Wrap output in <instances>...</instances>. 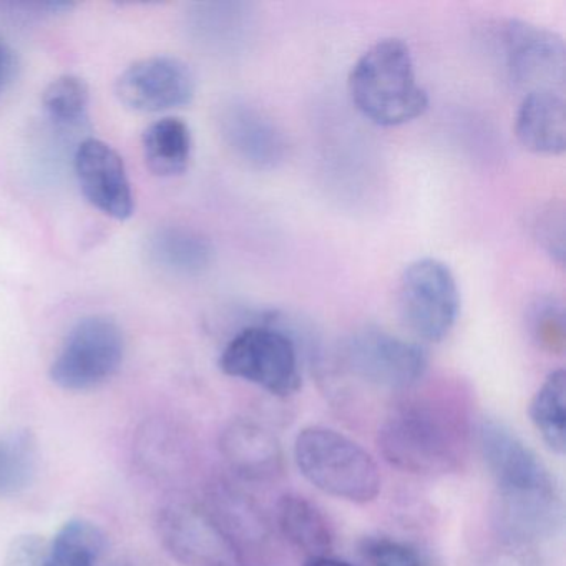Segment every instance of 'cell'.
<instances>
[{"instance_id": "603a6c76", "label": "cell", "mask_w": 566, "mask_h": 566, "mask_svg": "<svg viewBox=\"0 0 566 566\" xmlns=\"http://www.w3.org/2000/svg\"><path fill=\"white\" fill-rule=\"evenodd\" d=\"M360 553L373 566H432V559L412 543L392 536H366Z\"/></svg>"}, {"instance_id": "52a82bcc", "label": "cell", "mask_w": 566, "mask_h": 566, "mask_svg": "<svg viewBox=\"0 0 566 566\" xmlns=\"http://www.w3.org/2000/svg\"><path fill=\"white\" fill-rule=\"evenodd\" d=\"M161 545L185 566H243L240 546L213 513L193 503H170L158 512Z\"/></svg>"}, {"instance_id": "6da1fadb", "label": "cell", "mask_w": 566, "mask_h": 566, "mask_svg": "<svg viewBox=\"0 0 566 566\" xmlns=\"http://www.w3.org/2000/svg\"><path fill=\"white\" fill-rule=\"evenodd\" d=\"M467 432L463 412L439 399L413 397L387 413L377 442L397 469L436 475L459 469Z\"/></svg>"}, {"instance_id": "d6986e66", "label": "cell", "mask_w": 566, "mask_h": 566, "mask_svg": "<svg viewBox=\"0 0 566 566\" xmlns=\"http://www.w3.org/2000/svg\"><path fill=\"white\" fill-rule=\"evenodd\" d=\"M105 549V533L92 520H67L48 543L42 566H97Z\"/></svg>"}, {"instance_id": "2e32d148", "label": "cell", "mask_w": 566, "mask_h": 566, "mask_svg": "<svg viewBox=\"0 0 566 566\" xmlns=\"http://www.w3.org/2000/svg\"><path fill=\"white\" fill-rule=\"evenodd\" d=\"M277 526L284 538L310 558L329 556L334 535L324 513L304 496L287 493L276 506Z\"/></svg>"}, {"instance_id": "f546056e", "label": "cell", "mask_w": 566, "mask_h": 566, "mask_svg": "<svg viewBox=\"0 0 566 566\" xmlns=\"http://www.w3.org/2000/svg\"><path fill=\"white\" fill-rule=\"evenodd\" d=\"M114 566H130V565H127V563H118V565H114Z\"/></svg>"}, {"instance_id": "5b68a950", "label": "cell", "mask_w": 566, "mask_h": 566, "mask_svg": "<svg viewBox=\"0 0 566 566\" xmlns=\"http://www.w3.org/2000/svg\"><path fill=\"white\" fill-rule=\"evenodd\" d=\"M125 337L115 321L85 317L72 327L49 376L59 389L85 392L107 382L124 363Z\"/></svg>"}, {"instance_id": "83f0119b", "label": "cell", "mask_w": 566, "mask_h": 566, "mask_svg": "<svg viewBox=\"0 0 566 566\" xmlns=\"http://www.w3.org/2000/svg\"><path fill=\"white\" fill-rule=\"evenodd\" d=\"M12 72H14V54L9 45L0 39V92L11 81Z\"/></svg>"}, {"instance_id": "8fae6325", "label": "cell", "mask_w": 566, "mask_h": 566, "mask_svg": "<svg viewBox=\"0 0 566 566\" xmlns=\"http://www.w3.org/2000/svg\"><path fill=\"white\" fill-rule=\"evenodd\" d=\"M197 91L193 72L180 59H144L122 72L115 95L138 114H160L190 104Z\"/></svg>"}, {"instance_id": "9a60e30c", "label": "cell", "mask_w": 566, "mask_h": 566, "mask_svg": "<svg viewBox=\"0 0 566 566\" xmlns=\"http://www.w3.org/2000/svg\"><path fill=\"white\" fill-rule=\"evenodd\" d=\"M515 135L523 148L556 157L566 148V102L563 92L539 91L523 95L516 112Z\"/></svg>"}, {"instance_id": "30bf717a", "label": "cell", "mask_w": 566, "mask_h": 566, "mask_svg": "<svg viewBox=\"0 0 566 566\" xmlns=\"http://www.w3.org/2000/svg\"><path fill=\"white\" fill-rule=\"evenodd\" d=\"M479 447L496 495L515 496L558 490L545 463L509 426L485 419L479 427Z\"/></svg>"}, {"instance_id": "8992f818", "label": "cell", "mask_w": 566, "mask_h": 566, "mask_svg": "<svg viewBox=\"0 0 566 566\" xmlns=\"http://www.w3.org/2000/svg\"><path fill=\"white\" fill-rule=\"evenodd\" d=\"M399 311L406 326L420 339H446L460 313L459 286L450 268L433 258L410 263L400 276Z\"/></svg>"}, {"instance_id": "7402d4cb", "label": "cell", "mask_w": 566, "mask_h": 566, "mask_svg": "<svg viewBox=\"0 0 566 566\" xmlns=\"http://www.w3.org/2000/svg\"><path fill=\"white\" fill-rule=\"evenodd\" d=\"M91 91L87 82L77 75H62L55 78L42 95L48 114L59 124L75 125L87 115Z\"/></svg>"}, {"instance_id": "ac0fdd59", "label": "cell", "mask_w": 566, "mask_h": 566, "mask_svg": "<svg viewBox=\"0 0 566 566\" xmlns=\"http://www.w3.org/2000/svg\"><path fill=\"white\" fill-rule=\"evenodd\" d=\"M145 161L158 177H178L190 167L193 137L180 118L167 117L145 128L142 137Z\"/></svg>"}, {"instance_id": "5bb4252c", "label": "cell", "mask_w": 566, "mask_h": 566, "mask_svg": "<svg viewBox=\"0 0 566 566\" xmlns=\"http://www.w3.org/2000/svg\"><path fill=\"white\" fill-rule=\"evenodd\" d=\"M220 449L231 470L243 479L264 482L283 475L280 439L256 420H231L221 432Z\"/></svg>"}, {"instance_id": "3957f363", "label": "cell", "mask_w": 566, "mask_h": 566, "mask_svg": "<svg viewBox=\"0 0 566 566\" xmlns=\"http://www.w3.org/2000/svg\"><path fill=\"white\" fill-rule=\"evenodd\" d=\"M294 459L304 479L326 495L357 505L379 495V467L359 443L337 430L321 426L301 430Z\"/></svg>"}, {"instance_id": "7a4b0ae2", "label": "cell", "mask_w": 566, "mask_h": 566, "mask_svg": "<svg viewBox=\"0 0 566 566\" xmlns=\"http://www.w3.org/2000/svg\"><path fill=\"white\" fill-rule=\"evenodd\" d=\"M347 85L357 111L379 127L409 124L429 107L409 45L400 39H384L364 52L350 69Z\"/></svg>"}, {"instance_id": "9c48e42d", "label": "cell", "mask_w": 566, "mask_h": 566, "mask_svg": "<svg viewBox=\"0 0 566 566\" xmlns=\"http://www.w3.org/2000/svg\"><path fill=\"white\" fill-rule=\"evenodd\" d=\"M509 81L523 94L563 92L566 81L565 42L556 32L523 21L506 22L502 34Z\"/></svg>"}, {"instance_id": "d4e9b609", "label": "cell", "mask_w": 566, "mask_h": 566, "mask_svg": "<svg viewBox=\"0 0 566 566\" xmlns=\"http://www.w3.org/2000/svg\"><path fill=\"white\" fill-rule=\"evenodd\" d=\"M535 334L542 346L549 350L563 349V310L552 300H542L533 310Z\"/></svg>"}, {"instance_id": "f1b7e54d", "label": "cell", "mask_w": 566, "mask_h": 566, "mask_svg": "<svg viewBox=\"0 0 566 566\" xmlns=\"http://www.w3.org/2000/svg\"><path fill=\"white\" fill-rule=\"evenodd\" d=\"M306 566H350L339 559L331 558V556H321V558H310Z\"/></svg>"}, {"instance_id": "277c9868", "label": "cell", "mask_w": 566, "mask_h": 566, "mask_svg": "<svg viewBox=\"0 0 566 566\" xmlns=\"http://www.w3.org/2000/svg\"><path fill=\"white\" fill-rule=\"evenodd\" d=\"M220 369L227 376L247 380L281 399L301 389L296 344L274 327L241 329L221 353Z\"/></svg>"}, {"instance_id": "e0dca14e", "label": "cell", "mask_w": 566, "mask_h": 566, "mask_svg": "<svg viewBox=\"0 0 566 566\" xmlns=\"http://www.w3.org/2000/svg\"><path fill=\"white\" fill-rule=\"evenodd\" d=\"M148 256L161 270L184 276L203 273L213 263L211 241L185 227H165L148 240Z\"/></svg>"}, {"instance_id": "4fadbf2b", "label": "cell", "mask_w": 566, "mask_h": 566, "mask_svg": "<svg viewBox=\"0 0 566 566\" xmlns=\"http://www.w3.org/2000/svg\"><path fill=\"white\" fill-rule=\"evenodd\" d=\"M221 130L241 160L273 170L286 158L287 142L273 118L250 104H233L221 115Z\"/></svg>"}, {"instance_id": "ffe728a7", "label": "cell", "mask_w": 566, "mask_h": 566, "mask_svg": "<svg viewBox=\"0 0 566 566\" xmlns=\"http://www.w3.org/2000/svg\"><path fill=\"white\" fill-rule=\"evenodd\" d=\"M566 374L558 369L546 377L528 407L530 420L552 452L566 450Z\"/></svg>"}, {"instance_id": "cb8c5ba5", "label": "cell", "mask_w": 566, "mask_h": 566, "mask_svg": "<svg viewBox=\"0 0 566 566\" xmlns=\"http://www.w3.org/2000/svg\"><path fill=\"white\" fill-rule=\"evenodd\" d=\"M565 224L563 205L552 203L542 208L533 220L536 241L558 264L565 260Z\"/></svg>"}, {"instance_id": "44dd1931", "label": "cell", "mask_w": 566, "mask_h": 566, "mask_svg": "<svg viewBox=\"0 0 566 566\" xmlns=\"http://www.w3.org/2000/svg\"><path fill=\"white\" fill-rule=\"evenodd\" d=\"M38 440L28 430L0 436V496H14L34 482L38 473Z\"/></svg>"}, {"instance_id": "484cf974", "label": "cell", "mask_w": 566, "mask_h": 566, "mask_svg": "<svg viewBox=\"0 0 566 566\" xmlns=\"http://www.w3.org/2000/svg\"><path fill=\"white\" fill-rule=\"evenodd\" d=\"M45 549H48V543L41 536H18L9 546L6 566H42Z\"/></svg>"}, {"instance_id": "ba28073f", "label": "cell", "mask_w": 566, "mask_h": 566, "mask_svg": "<svg viewBox=\"0 0 566 566\" xmlns=\"http://www.w3.org/2000/svg\"><path fill=\"white\" fill-rule=\"evenodd\" d=\"M344 360L364 382L389 390L410 389L427 369V354L419 344L377 327L353 334L344 346Z\"/></svg>"}, {"instance_id": "4316f807", "label": "cell", "mask_w": 566, "mask_h": 566, "mask_svg": "<svg viewBox=\"0 0 566 566\" xmlns=\"http://www.w3.org/2000/svg\"><path fill=\"white\" fill-rule=\"evenodd\" d=\"M479 566H542V559L535 546L502 543V546L490 552Z\"/></svg>"}, {"instance_id": "7c38bea8", "label": "cell", "mask_w": 566, "mask_h": 566, "mask_svg": "<svg viewBox=\"0 0 566 566\" xmlns=\"http://www.w3.org/2000/svg\"><path fill=\"white\" fill-rule=\"evenodd\" d=\"M75 175L92 207L114 220L134 214L135 200L124 158L105 142L88 138L75 151Z\"/></svg>"}]
</instances>
